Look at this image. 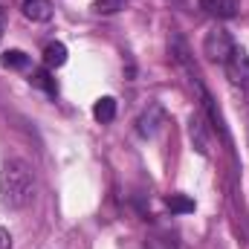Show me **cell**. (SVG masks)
I'll return each mask as SVG.
<instances>
[{
    "label": "cell",
    "instance_id": "1",
    "mask_svg": "<svg viewBox=\"0 0 249 249\" xmlns=\"http://www.w3.org/2000/svg\"><path fill=\"white\" fill-rule=\"evenodd\" d=\"M35 197V174L23 160H6L0 171V200L9 209H26Z\"/></svg>",
    "mask_w": 249,
    "mask_h": 249
},
{
    "label": "cell",
    "instance_id": "2",
    "mask_svg": "<svg viewBox=\"0 0 249 249\" xmlns=\"http://www.w3.org/2000/svg\"><path fill=\"white\" fill-rule=\"evenodd\" d=\"M232 50H235V41H232V35H229L226 29L214 26V29L206 32V38H203V55H206L209 61L223 64L226 58H229Z\"/></svg>",
    "mask_w": 249,
    "mask_h": 249
},
{
    "label": "cell",
    "instance_id": "3",
    "mask_svg": "<svg viewBox=\"0 0 249 249\" xmlns=\"http://www.w3.org/2000/svg\"><path fill=\"white\" fill-rule=\"evenodd\" d=\"M223 70H226V78L241 87V90H249V55L244 47H235L229 53V58L223 61Z\"/></svg>",
    "mask_w": 249,
    "mask_h": 249
},
{
    "label": "cell",
    "instance_id": "4",
    "mask_svg": "<svg viewBox=\"0 0 249 249\" xmlns=\"http://www.w3.org/2000/svg\"><path fill=\"white\" fill-rule=\"evenodd\" d=\"M171 58H174V61L188 72V78H191V84H194L197 90H206V87H203V78H200V70H197L194 61H191V50H188L186 38H183L180 32H174V35H171Z\"/></svg>",
    "mask_w": 249,
    "mask_h": 249
},
{
    "label": "cell",
    "instance_id": "5",
    "mask_svg": "<svg viewBox=\"0 0 249 249\" xmlns=\"http://www.w3.org/2000/svg\"><path fill=\"white\" fill-rule=\"evenodd\" d=\"M165 122V110H162V105L160 102H151L142 113H139V119H136V133L142 136V139H151L157 130H160V124Z\"/></svg>",
    "mask_w": 249,
    "mask_h": 249
},
{
    "label": "cell",
    "instance_id": "6",
    "mask_svg": "<svg viewBox=\"0 0 249 249\" xmlns=\"http://www.w3.org/2000/svg\"><path fill=\"white\" fill-rule=\"evenodd\" d=\"M200 9L217 20H229L241 12V0H200Z\"/></svg>",
    "mask_w": 249,
    "mask_h": 249
},
{
    "label": "cell",
    "instance_id": "7",
    "mask_svg": "<svg viewBox=\"0 0 249 249\" xmlns=\"http://www.w3.org/2000/svg\"><path fill=\"white\" fill-rule=\"evenodd\" d=\"M188 136H191V145L197 148V154H209V124L203 122V116H191L188 122Z\"/></svg>",
    "mask_w": 249,
    "mask_h": 249
},
{
    "label": "cell",
    "instance_id": "8",
    "mask_svg": "<svg viewBox=\"0 0 249 249\" xmlns=\"http://www.w3.org/2000/svg\"><path fill=\"white\" fill-rule=\"evenodd\" d=\"M200 99H203V107H206V116H209V122H212V127L229 142V127H226V122H223V113H220V107L214 105V99L206 93V90H200Z\"/></svg>",
    "mask_w": 249,
    "mask_h": 249
},
{
    "label": "cell",
    "instance_id": "9",
    "mask_svg": "<svg viewBox=\"0 0 249 249\" xmlns=\"http://www.w3.org/2000/svg\"><path fill=\"white\" fill-rule=\"evenodd\" d=\"M23 15L35 23H47L53 18V3L50 0H23Z\"/></svg>",
    "mask_w": 249,
    "mask_h": 249
},
{
    "label": "cell",
    "instance_id": "10",
    "mask_svg": "<svg viewBox=\"0 0 249 249\" xmlns=\"http://www.w3.org/2000/svg\"><path fill=\"white\" fill-rule=\"evenodd\" d=\"M93 116H96V122L107 124L116 119V99L113 96H102L96 105H93Z\"/></svg>",
    "mask_w": 249,
    "mask_h": 249
},
{
    "label": "cell",
    "instance_id": "11",
    "mask_svg": "<svg viewBox=\"0 0 249 249\" xmlns=\"http://www.w3.org/2000/svg\"><path fill=\"white\" fill-rule=\"evenodd\" d=\"M165 209L171 214H188V212H194V200L186 194H171V197H165Z\"/></svg>",
    "mask_w": 249,
    "mask_h": 249
},
{
    "label": "cell",
    "instance_id": "12",
    "mask_svg": "<svg viewBox=\"0 0 249 249\" xmlns=\"http://www.w3.org/2000/svg\"><path fill=\"white\" fill-rule=\"evenodd\" d=\"M44 64H47V67H53V70H55V67H64V64H67V47L58 44V41H55V44H50V47L44 50Z\"/></svg>",
    "mask_w": 249,
    "mask_h": 249
},
{
    "label": "cell",
    "instance_id": "13",
    "mask_svg": "<svg viewBox=\"0 0 249 249\" xmlns=\"http://www.w3.org/2000/svg\"><path fill=\"white\" fill-rule=\"evenodd\" d=\"M29 84H32V87H41V90H47L50 96H55V93H58V84H55V78H53L47 70H35V72L29 75Z\"/></svg>",
    "mask_w": 249,
    "mask_h": 249
},
{
    "label": "cell",
    "instance_id": "14",
    "mask_svg": "<svg viewBox=\"0 0 249 249\" xmlns=\"http://www.w3.org/2000/svg\"><path fill=\"white\" fill-rule=\"evenodd\" d=\"M0 64H3L6 70H23V67L29 64V58H26V53H20V50H6L3 58H0Z\"/></svg>",
    "mask_w": 249,
    "mask_h": 249
},
{
    "label": "cell",
    "instance_id": "15",
    "mask_svg": "<svg viewBox=\"0 0 249 249\" xmlns=\"http://www.w3.org/2000/svg\"><path fill=\"white\" fill-rule=\"evenodd\" d=\"M145 249H177V241H174L171 235L154 232V235H148V241H145Z\"/></svg>",
    "mask_w": 249,
    "mask_h": 249
},
{
    "label": "cell",
    "instance_id": "16",
    "mask_svg": "<svg viewBox=\"0 0 249 249\" xmlns=\"http://www.w3.org/2000/svg\"><path fill=\"white\" fill-rule=\"evenodd\" d=\"M124 3H127V0H96L93 9H96L99 15H116L119 9H124Z\"/></svg>",
    "mask_w": 249,
    "mask_h": 249
},
{
    "label": "cell",
    "instance_id": "17",
    "mask_svg": "<svg viewBox=\"0 0 249 249\" xmlns=\"http://www.w3.org/2000/svg\"><path fill=\"white\" fill-rule=\"evenodd\" d=\"M0 249H12V235L0 226Z\"/></svg>",
    "mask_w": 249,
    "mask_h": 249
},
{
    "label": "cell",
    "instance_id": "18",
    "mask_svg": "<svg viewBox=\"0 0 249 249\" xmlns=\"http://www.w3.org/2000/svg\"><path fill=\"white\" fill-rule=\"evenodd\" d=\"M0 38H3V15H0Z\"/></svg>",
    "mask_w": 249,
    "mask_h": 249
}]
</instances>
